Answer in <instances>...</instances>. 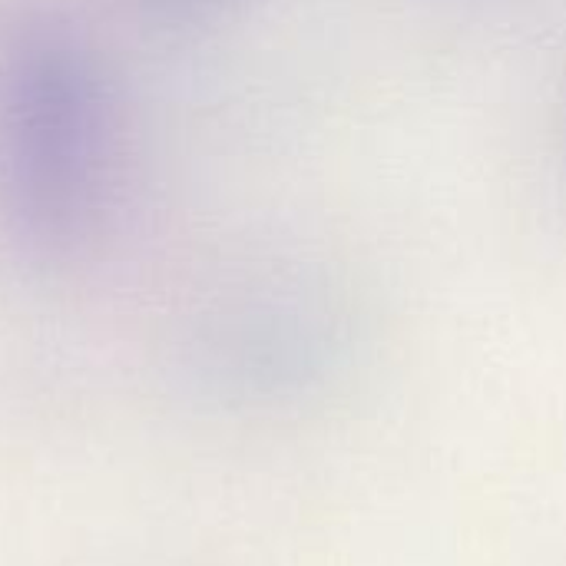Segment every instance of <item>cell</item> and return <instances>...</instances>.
Returning <instances> with one entry per match:
<instances>
[{
	"label": "cell",
	"mask_w": 566,
	"mask_h": 566,
	"mask_svg": "<svg viewBox=\"0 0 566 566\" xmlns=\"http://www.w3.org/2000/svg\"><path fill=\"white\" fill-rule=\"evenodd\" d=\"M103 109L96 76L73 40L27 20L0 40V209L40 252L76 245L103 192Z\"/></svg>",
	"instance_id": "obj_1"
},
{
	"label": "cell",
	"mask_w": 566,
	"mask_h": 566,
	"mask_svg": "<svg viewBox=\"0 0 566 566\" xmlns=\"http://www.w3.org/2000/svg\"><path fill=\"white\" fill-rule=\"evenodd\" d=\"M172 3H212V0H172Z\"/></svg>",
	"instance_id": "obj_2"
}]
</instances>
